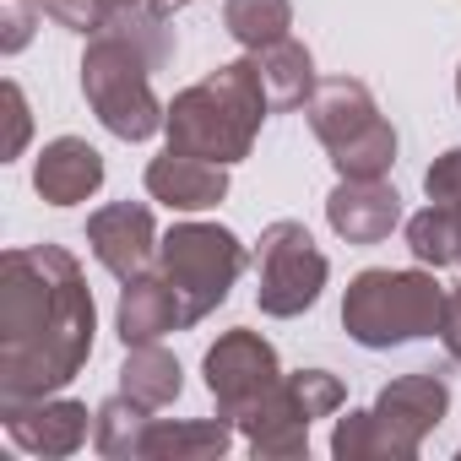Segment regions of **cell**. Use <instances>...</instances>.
Returning <instances> with one entry per match:
<instances>
[{
    "mask_svg": "<svg viewBox=\"0 0 461 461\" xmlns=\"http://www.w3.org/2000/svg\"><path fill=\"white\" fill-rule=\"evenodd\" d=\"M93 288L66 245H17L0 261V402L55 396L93 358Z\"/></svg>",
    "mask_w": 461,
    "mask_h": 461,
    "instance_id": "6da1fadb",
    "label": "cell"
},
{
    "mask_svg": "<svg viewBox=\"0 0 461 461\" xmlns=\"http://www.w3.org/2000/svg\"><path fill=\"white\" fill-rule=\"evenodd\" d=\"M267 109L272 104H267L261 60L250 55V60H228L212 77H201L195 87L174 93L163 131H168V147L174 152H190V158H206V163L234 168L240 158H250Z\"/></svg>",
    "mask_w": 461,
    "mask_h": 461,
    "instance_id": "7a4b0ae2",
    "label": "cell"
},
{
    "mask_svg": "<svg viewBox=\"0 0 461 461\" xmlns=\"http://www.w3.org/2000/svg\"><path fill=\"white\" fill-rule=\"evenodd\" d=\"M450 412V380L434 369L391 380L369 412H348L331 429V456L337 461H412L423 439L445 423Z\"/></svg>",
    "mask_w": 461,
    "mask_h": 461,
    "instance_id": "3957f363",
    "label": "cell"
},
{
    "mask_svg": "<svg viewBox=\"0 0 461 461\" xmlns=\"http://www.w3.org/2000/svg\"><path fill=\"white\" fill-rule=\"evenodd\" d=\"M439 315H445V288L434 283V272L369 267L342 294V326L369 353H385L418 337H439Z\"/></svg>",
    "mask_w": 461,
    "mask_h": 461,
    "instance_id": "277c9868",
    "label": "cell"
},
{
    "mask_svg": "<svg viewBox=\"0 0 461 461\" xmlns=\"http://www.w3.org/2000/svg\"><path fill=\"white\" fill-rule=\"evenodd\" d=\"M310 131L331 152L337 179H385L396 163V131L358 77H321L310 104Z\"/></svg>",
    "mask_w": 461,
    "mask_h": 461,
    "instance_id": "5b68a950",
    "label": "cell"
},
{
    "mask_svg": "<svg viewBox=\"0 0 461 461\" xmlns=\"http://www.w3.org/2000/svg\"><path fill=\"white\" fill-rule=\"evenodd\" d=\"M82 98L98 114V125L120 141H147L163 131L168 109L152 93V66L141 50H131L114 33H93L82 55Z\"/></svg>",
    "mask_w": 461,
    "mask_h": 461,
    "instance_id": "8992f818",
    "label": "cell"
},
{
    "mask_svg": "<svg viewBox=\"0 0 461 461\" xmlns=\"http://www.w3.org/2000/svg\"><path fill=\"white\" fill-rule=\"evenodd\" d=\"M158 267L185 294L190 321H206L228 294H234L240 272L250 267V250L240 245L234 228H217V222H174L168 234H163V245H158Z\"/></svg>",
    "mask_w": 461,
    "mask_h": 461,
    "instance_id": "52a82bcc",
    "label": "cell"
},
{
    "mask_svg": "<svg viewBox=\"0 0 461 461\" xmlns=\"http://www.w3.org/2000/svg\"><path fill=\"white\" fill-rule=\"evenodd\" d=\"M342 402H348V385L331 369H299V375H283L277 391L240 429H245L256 461H288V456L310 450V423L342 412Z\"/></svg>",
    "mask_w": 461,
    "mask_h": 461,
    "instance_id": "ba28073f",
    "label": "cell"
},
{
    "mask_svg": "<svg viewBox=\"0 0 461 461\" xmlns=\"http://www.w3.org/2000/svg\"><path fill=\"white\" fill-rule=\"evenodd\" d=\"M331 277V261L321 256V245L310 240V228L294 217H277L261 228L256 240V304L272 321H294L304 310H315L321 288Z\"/></svg>",
    "mask_w": 461,
    "mask_h": 461,
    "instance_id": "9c48e42d",
    "label": "cell"
},
{
    "mask_svg": "<svg viewBox=\"0 0 461 461\" xmlns=\"http://www.w3.org/2000/svg\"><path fill=\"white\" fill-rule=\"evenodd\" d=\"M201 375H206V391H212V402H217V418H228V423L240 429V423L277 391L283 364H277V348H272L261 331L234 326V331H222V337L206 348Z\"/></svg>",
    "mask_w": 461,
    "mask_h": 461,
    "instance_id": "30bf717a",
    "label": "cell"
},
{
    "mask_svg": "<svg viewBox=\"0 0 461 461\" xmlns=\"http://www.w3.org/2000/svg\"><path fill=\"white\" fill-rule=\"evenodd\" d=\"M87 245L98 256V267L120 283L152 272V256H158V222L141 201H109L87 217Z\"/></svg>",
    "mask_w": 461,
    "mask_h": 461,
    "instance_id": "8fae6325",
    "label": "cell"
},
{
    "mask_svg": "<svg viewBox=\"0 0 461 461\" xmlns=\"http://www.w3.org/2000/svg\"><path fill=\"white\" fill-rule=\"evenodd\" d=\"M12 445L28 456H77L87 445V407L66 396H33V402H0Z\"/></svg>",
    "mask_w": 461,
    "mask_h": 461,
    "instance_id": "7c38bea8",
    "label": "cell"
},
{
    "mask_svg": "<svg viewBox=\"0 0 461 461\" xmlns=\"http://www.w3.org/2000/svg\"><path fill=\"white\" fill-rule=\"evenodd\" d=\"M190 326H195V321H190V304H185V294L168 283L163 267H158V272H141V277L125 283L120 310H114V331H120L125 348H136V342H158V337H168V331H190Z\"/></svg>",
    "mask_w": 461,
    "mask_h": 461,
    "instance_id": "4fadbf2b",
    "label": "cell"
},
{
    "mask_svg": "<svg viewBox=\"0 0 461 461\" xmlns=\"http://www.w3.org/2000/svg\"><path fill=\"white\" fill-rule=\"evenodd\" d=\"M326 222L348 245H380L402 222V195L385 179H337V190L326 195Z\"/></svg>",
    "mask_w": 461,
    "mask_h": 461,
    "instance_id": "5bb4252c",
    "label": "cell"
},
{
    "mask_svg": "<svg viewBox=\"0 0 461 461\" xmlns=\"http://www.w3.org/2000/svg\"><path fill=\"white\" fill-rule=\"evenodd\" d=\"M147 195L163 201L168 212H206V206L228 201V168L168 147L147 163Z\"/></svg>",
    "mask_w": 461,
    "mask_h": 461,
    "instance_id": "9a60e30c",
    "label": "cell"
},
{
    "mask_svg": "<svg viewBox=\"0 0 461 461\" xmlns=\"http://www.w3.org/2000/svg\"><path fill=\"white\" fill-rule=\"evenodd\" d=\"M98 185H104V152L87 147L82 136H55L33 163V190L50 206H77L98 195Z\"/></svg>",
    "mask_w": 461,
    "mask_h": 461,
    "instance_id": "2e32d148",
    "label": "cell"
},
{
    "mask_svg": "<svg viewBox=\"0 0 461 461\" xmlns=\"http://www.w3.org/2000/svg\"><path fill=\"white\" fill-rule=\"evenodd\" d=\"M120 391H125L131 402H141L147 412H158V407H168V402L185 391V369H179V358H174L168 348H158V342H136V348H125Z\"/></svg>",
    "mask_w": 461,
    "mask_h": 461,
    "instance_id": "e0dca14e",
    "label": "cell"
},
{
    "mask_svg": "<svg viewBox=\"0 0 461 461\" xmlns=\"http://www.w3.org/2000/svg\"><path fill=\"white\" fill-rule=\"evenodd\" d=\"M234 445L228 418H185V423H158L147 429V461H212Z\"/></svg>",
    "mask_w": 461,
    "mask_h": 461,
    "instance_id": "ac0fdd59",
    "label": "cell"
},
{
    "mask_svg": "<svg viewBox=\"0 0 461 461\" xmlns=\"http://www.w3.org/2000/svg\"><path fill=\"white\" fill-rule=\"evenodd\" d=\"M261 60V82H267V104L272 109H304L310 93H315V55L299 44V39H283L272 50L256 55Z\"/></svg>",
    "mask_w": 461,
    "mask_h": 461,
    "instance_id": "d6986e66",
    "label": "cell"
},
{
    "mask_svg": "<svg viewBox=\"0 0 461 461\" xmlns=\"http://www.w3.org/2000/svg\"><path fill=\"white\" fill-rule=\"evenodd\" d=\"M147 429H152L147 407L131 402L125 391L109 396V402L93 412V445H98V456H109V461H147Z\"/></svg>",
    "mask_w": 461,
    "mask_h": 461,
    "instance_id": "ffe728a7",
    "label": "cell"
},
{
    "mask_svg": "<svg viewBox=\"0 0 461 461\" xmlns=\"http://www.w3.org/2000/svg\"><path fill=\"white\" fill-rule=\"evenodd\" d=\"M222 28L240 50L261 55L288 39L294 28V0H222Z\"/></svg>",
    "mask_w": 461,
    "mask_h": 461,
    "instance_id": "44dd1931",
    "label": "cell"
},
{
    "mask_svg": "<svg viewBox=\"0 0 461 461\" xmlns=\"http://www.w3.org/2000/svg\"><path fill=\"white\" fill-rule=\"evenodd\" d=\"M407 250L418 267H461V212L450 206H423L418 217H407Z\"/></svg>",
    "mask_w": 461,
    "mask_h": 461,
    "instance_id": "7402d4cb",
    "label": "cell"
},
{
    "mask_svg": "<svg viewBox=\"0 0 461 461\" xmlns=\"http://www.w3.org/2000/svg\"><path fill=\"white\" fill-rule=\"evenodd\" d=\"M136 6H168V0H44V17L71 33H104V23H114L120 12H136Z\"/></svg>",
    "mask_w": 461,
    "mask_h": 461,
    "instance_id": "603a6c76",
    "label": "cell"
},
{
    "mask_svg": "<svg viewBox=\"0 0 461 461\" xmlns=\"http://www.w3.org/2000/svg\"><path fill=\"white\" fill-rule=\"evenodd\" d=\"M423 190H429V201H434V206L461 212V147L439 152V158L423 168Z\"/></svg>",
    "mask_w": 461,
    "mask_h": 461,
    "instance_id": "cb8c5ba5",
    "label": "cell"
},
{
    "mask_svg": "<svg viewBox=\"0 0 461 461\" xmlns=\"http://www.w3.org/2000/svg\"><path fill=\"white\" fill-rule=\"evenodd\" d=\"M0 104H6V147H0V158H23L28 136H33V114H28V98L17 82L0 87Z\"/></svg>",
    "mask_w": 461,
    "mask_h": 461,
    "instance_id": "d4e9b609",
    "label": "cell"
},
{
    "mask_svg": "<svg viewBox=\"0 0 461 461\" xmlns=\"http://www.w3.org/2000/svg\"><path fill=\"white\" fill-rule=\"evenodd\" d=\"M33 6H39V0H6V17H0V28H6V33H0V50H6V55H17L33 39Z\"/></svg>",
    "mask_w": 461,
    "mask_h": 461,
    "instance_id": "484cf974",
    "label": "cell"
},
{
    "mask_svg": "<svg viewBox=\"0 0 461 461\" xmlns=\"http://www.w3.org/2000/svg\"><path fill=\"white\" fill-rule=\"evenodd\" d=\"M439 342L450 353V364H461V288L445 294V315H439Z\"/></svg>",
    "mask_w": 461,
    "mask_h": 461,
    "instance_id": "4316f807",
    "label": "cell"
},
{
    "mask_svg": "<svg viewBox=\"0 0 461 461\" xmlns=\"http://www.w3.org/2000/svg\"><path fill=\"white\" fill-rule=\"evenodd\" d=\"M179 6H190V0H168V12H179Z\"/></svg>",
    "mask_w": 461,
    "mask_h": 461,
    "instance_id": "83f0119b",
    "label": "cell"
},
{
    "mask_svg": "<svg viewBox=\"0 0 461 461\" xmlns=\"http://www.w3.org/2000/svg\"><path fill=\"white\" fill-rule=\"evenodd\" d=\"M456 98H461V71H456Z\"/></svg>",
    "mask_w": 461,
    "mask_h": 461,
    "instance_id": "f1b7e54d",
    "label": "cell"
},
{
    "mask_svg": "<svg viewBox=\"0 0 461 461\" xmlns=\"http://www.w3.org/2000/svg\"><path fill=\"white\" fill-rule=\"evenodd\" d=\"M39 6H44V0H39Z\"/></svg>",
    "mask_w": 461,
    "mask_h": 461,
    "instance_id": "f546056e",
    "label": "cell"
}]
</instances>
